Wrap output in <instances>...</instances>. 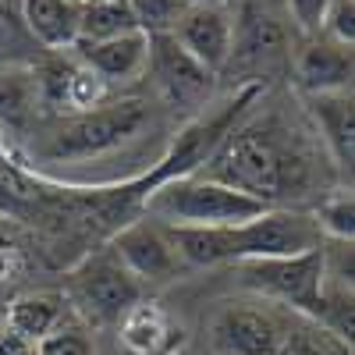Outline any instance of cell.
<instances>
[{
	"mask_svg": "<svg viewBox=\"0 0 355 355\" xmlns=\"http://www.w3.org/2000/svg\"><path fill=\"white\" fill-rule=\"evenodd\" d=\"M266 210H270L266 202L206 174H185L146 192V214L164 227H239Z\"/></svg>",
	"mask_w": 355,
	"mask_h": 355,
	"instance_id": "1",
	"label": "cell"
},
{
	"mask_svg": "<svg viewBox=\"0 0 355 355\" xmlns=\"http://www.w3.org/2000/svg\"><path fill=\"white\" fill-rule=\"evenodd\" d=\"M199 174L274 206V199L291 182V164L288 153L281 150V142L274 139V132L259 125V128L227 132V139L214 150V157L206 160Z\"/></svg>",
	"mask_w": 355,
	"mask_h": 355,
	"instance_id": "2",
	"label": "cell"
},
{
	"mask_svg": "<svg viewBox=\"0 0 355 355\" xmlns=\"http://www.w3.org/2000/svg\"><path fill=\"white\" fill-rule=\"evenodd\" d=\"M150 121V103L146 100H114V103H100L93 110L71 114L68 121H61L46 142L40 146V153L53 164L61 160H93L103 157L117 146L132 142L142 125Z\"/></svg>",
	"mask_w": 355,
	"mask_h": 355,
	"instance_id": "3",
	"label": "cell"
},
{
	"mask_svg": "<svg viewBox=\"0 0 355 355\" xmlns=\"http://www.w3.org/2000/svg\"><path fill=\"white\" fill-rule=\"evenodd\" d=\"M234 266L242 270V284L252 288L256 295L277 299L309 316H320L327 309V295H323L327 263H323V249H313L306 256H288V259H242Z\"/></svg>",
	"mask_w": 355,
	"mask_h": 355,
	"instance_id": "4",
	"label": "cell"
},
{
	"mask_svg": "<svg viewBox=\"0 0 355 355\" xmlns=\"http://www.w3.org/2000/svg\"><path fill=\"white\" fill-rule=\"evenodd\" d=\"M256 93H259V82H249L245 89H239V96H234L224 110L192 121L182 135L171 142V150L160 157V164L146 174L135 189L146 196V192H153L164 182H174V178H185V174H199L206 167V160L214 157V150L227 139V132H234V121L245 114V107L252 103Z\"/></svg>",
	"mask_w": 355,
	"mask_h": 355,
	"instance_id": "5",
	"label": "cell"
},
{
	"mask_svg": "<svg viewBox=\"0 0 355 355\" xmlns=\"http://www.w3.org/2000/svg\"><path fill=\"white\" fill-rule=\"evenodd\" d=\"M320 249V227L309 214L277 210L270 206L249 224L231 227V252L234 263L242 259H288Z\"/></svg>",
	"mask_w": 355,
	"mask_h": 355,
	"instance_id": "6",
	"label": "cell"
},
{
	"mask_svg": "<svg viewBox=\"0 0 355 355\" xmlns=\"http://www.w3.org/2000/svg\"><path fill=\"white\" fill-rule=\"evenodd\" d=\"M171 36L178 40L192 61H199L210 75L231 64L234 50V15L227 4H192L174 21Z\"/></svg>",
	"mask_w": 355,
	"mask_h": 355,
	"instance_id": "7",
	"label": "cell"
},
{
	"mask_svg": "<svg viewBox=\"0 0 355 355\" xmlns=\"http://www.w3.org/2000/svg\"><path fill=\"white\" fill-rule=\"evenodd\" d=\"M75 295L89 316L121 320L139 302V281L114 256H96L75 270Z\"/></svg>",
	"mask_w": 355,
	"mask_h": 355,
	"instance_id": "8",
	"label": "cell"
},
{
	"mask_svg": "<svg viewBox=\"0 0 355 355\" xmlns=\"http://www.w3.org/2000/svg\"><path fill=\"white\" fill-rule=\"evenodd\" d=\"M214 345L220 355H281L288 338L270 313L227 306L214 320Z\"/></svg>",
	"mask_w": 355,
	"mask_h": 355,
	"instance_id": "9",
	"label": "cell"
},
{
	"mask_svg": "<svg viewBox=\"0 0 355 355\" xmlns=\"http://www.w3.org/2000/svg\"><path fill=\"white\" fill-rule=\"evenodd\" d=\"M114 259L135 281H167L178 274V263H182L167 239V231L146 224V220H135L114 234Z\"/></svg>",
	"mask_w": 355,
	"mask_h": 355,
	"instance_id": "10",
	"label": "cell"
},
{
	"mask_svg": "<svg viewBox=\"0 0 355 355\" xmlns=\"http://www.w3.org/2000/svg\"><path fill=\"white\" fill-rule=\"evenodd\" d=\"M150 68L157 71L164 93L178 103H196L210 93V85H214V75L199 61H192L171 33L150 36Z\"/></svg>",
	"mask_w": 355,
	"mask_h": 355,
	"instance_id": "11",
	"label": "cell"
},
{
	"mask_svg": "<svg viewBox=\"0 0 355 355\" xmlns=\"http://www.w3.org/2000/svg\"><path fill=\"white\" fill-rule=\"evenodd\" d=\"M295 75L309 96L348 93L352 85V50L331 43L327 36H309V43L295 57Z\"/></svg>",
	"mask_w": 355,
	"mask_h": 355,
	"instance_id": "12",
	"label": "cell"
},
{
	"mask_svg": "<svg viewBox=\"0 0 355 355\" xmlns=\"http://www.w3.org/2000/svg\"><path fill=\"white\" fill-rule=\"evenodd\" d=\"M78 61L96 71L103 82H128L139 78L150 68V36L132 33V36H117L103 43H75Z\"/></svg>",
	"mask_w": 355,
	"mask_h": 355,
	"instance_id": "13",
	"label": "cell"
},
{
	"mask_svg": "<svg viewBox=\"0 0 355 355\" xmlns=\"http://www.w3.org/2000/svg\"><path fill=\"white\" fill-rule=\"evenodd\" d=\"M121 341L135 355H174L185 345V331L157 306V302H135L121 316Z\"/></svg>",
	"mask_w": 355,
	"mask_h": 355,
	"instance_id": "14",
	"label": "cell"
},
{
	"mask_svg": "<svg viewBox=\"0 0 355 355\" xmlns=\"http://www.w3.org/2000/svg\"><path fill=\"white\" fill-rule=\"evenodd\" d=\"M78 11L68 0H21L28 33L50 50H71L78 43Z\"/></svg>",
	"mask_w": 355,
	"mask_h": 355,
	"instance_id": "15",
	"label": "cell"
},
{
	"mask_svg": "<svg viewBox=\"0 0 355 355\" xmlns=\"http://www.w3.org/2000/svg\"><path fill=\"white\" fill-rule=\"evenodd\" d=\"M316 125L327 139L331 153L341 167H352L355 157V107L348 93H323V96H309Z\"/></svg>",
	"mask_w": 355,
	"mask_h": 355,
	"instance_id": "16",
	"label": "cell"
},
{
	"mask_svg": "<svg viewBox=\"0 0 355 355\" xmlns=\"http://www.w3.org/2000/svg\"><path fill=\"white\" fill-rule=\"evenodd\" d=\"M284 50V28L274 15H266L259 8H245L242 18H234V50L245 61H263Z\"/></svg>",
	"mask_w": 355,
	"mask_h": 355,
	"instance_id": "17",
	"label": "cell"
},
{
	"mask_svg": "<svg viewBox=\"0 0 355 355\" xmlns=\"http://www.w3.org/2000/svg\"><path fill=\"white\" fill-rule=\"evenodd\" d=\"M40 75L25 64L0 61V125H21L40 103Z\"/></svg>",
	"mask_w": 355,
	"mask_h": 355,
	"instance_id": "18",
	"label": "cell"
},
{
	"mask_svg": "<svg viewBox=\"0 0 355 355\" xmlns=\"http://www.w3.org/2000/svg\"><path fill=\"white\" fill-rule=\"evenodd\" d=\"M132 33H139V21L128 0H93L78 11V43H103Z\"/></svg>",
	"mask_w": 355,
	"mask_h": 355,
	"instance_id": "19",
	"label": "cell"
},
{
	"mask_svg": "<svg viewBox=\"0 0 355 355\" xmlns=\"http://www.w3.org/2000/svg\"><path fill=\"white\" fill-rule=\"evenodd\" d=\"M61 320V302L53 295H21L15 299L4 313V327H11L15 334H21L25 341L40 345Z\"/></svg>",
	"mask_w": 355,
	"mask_h": 355,
	"instance_id": "20",
	"label": "cell"
},
{
	"mask_svg": "<svg viewBox=\"0 0 355 355\" xmlns=\"http://www.w3.org/2000/svg\"><path fill=\"white\" fill-rule=\"evenodd\" d=\"M128 8L139 21V33L146 36H164L174 28V21L182 18L185 4L182 0H128Z\"/></svg>",
	"mask_w": 355,
	"mask_h": 355,
	"instance_id": "21",
	"label": "cell"
},
{
	"mask_svg": "<svg viewBox=\"0 0 355 355\" xmlns=\"http://www.w3.org/2000/svg\"><path fill=\"white\" fill-rule=\"evenodd\" d=\"M313 220H316L320 234H331V239L352 245V234H355V202H352V196H334V199H327V202L316 210Z\"/></svg>",
	"mask_w": 355,
	"mask_h": 355,
	"instance_id": "22",
	"label": "cell"
},
{
	"mask_svg": "<svg viewBox=\"0 0 355 355\" xmlns=\"http://www.w3.org/2000/svg\"><path fill=\"white\" fill-rule=\"evenodd\" d=\"M320 33L327 36L331 43L352 50V43H355V0H331Z\"/></svg>",
	"mask_w": 355,
	"mask_h": 355,
	"instance_id": "23",
	"label": "cell"
},
{
	"mask_svg": "<svg viewBox=\"0 0 355 355\" xmlns=\"http://www.w3.org/2000/svg\"><path fill=\"white\" fill-rule=\"evenodd\" d=\"M36 355H93L85 334L71 331V327H53L40 345H36Z\"/></svg>",
	"mask_w": 355,
	"mask_h": 355,
	"instance_id": "24",
	"label": "cell"
},
{
	"mask_svg": "<svg viewBox=\"0 0 355 355\" xmlns=\"http://www.w3.org/2000/svg\"><path fill=\"white\" fill-rule=\"evenodd\" d=\"M288 8H291V18L299 21V28L306 36H320L323 15H327L331 0H288Z\"/></svg>",
	"mask_w": 355,
	"mask_h": 355,
	"instance_id": "25",
	"label": "cell"
},
{
	"mask_svg": "<svg viewBox=\"0 0 355 355\" xmlns=\"http://www.w3.org/2000/svg\"><path fill=\"white\" fill-rule=\"evenodd\" d=\"M0 355H36V345L25 341L21 334H15L11 327L0 331Z\"/></svg>",
	"mask_w": 355,
	"mask_h": 355,
	"instance_id": "26",
	"label": "cell"
},
{
	"mask_svg": "<svg viewBox=\"0 0 355 355\" xmlns=\"http://www.w3.org/2000/svg\"><path fill=\"white\" fill-rule=\"evenodd\" d=\"M281 355H327V352H320V348L309 345V341H299V345H291V341H288Z\"/></svg>",
	"mask_w": 355,
	"mask_h": 355,
	"instance_id": "27",
	"label": "cell"
},
{
	"mask_svg": "<svg viewBox=\"0 0 355 355\" xmlns=\"http://www.w3.org/2000/svg\"><path fill=\"white\" fill-rule=\"evenodd\" d=\"M185 8H192V4H224V0H182Z\"/></svg>",
	"mask_w": 355,
	"mask_h": 355,
	"instance_id": "28",
	"label": "cell"
},
{
	"mask_svg": "<svg viewBox=\"0 0 355 355\" xmlns=\"http://www.w3.org/2000/svg\"><path fill=\"white\" fill-rule=\"evenodd\" d=\"M68 4H78V8H82V4H85V0H68Z\"/></svg>",
	"mask_w": 355,
	"mask_h": 355,
	"instance_id": "29",
	"label": "cell"
},
{
	"mask_svg": "<svg viewBox=\"0 0 355 355\" xmlns=\"http://www.w3.org/2000/svg\"><path fill=\"white\" fill-rule=\"evenodd\" d=\"M0 331H4V313H0Z\"/></svg>",
	"mask_w": 355,
	"mask_h": 355,
	"instance_id": "30",
	"label": "cell"
},
{
	"mask_svg": "<svg viewBox=\"0 0 355 355\" xmlns=\"http://www.w3.org/2000/svg\"><path fill=\"white\" fill-rule=\"evenodd\" d=\"M85 4H93V0H85Z\"/></svg>",
	"mask_w": 355,
	"mask_h": 355,
	"instance_id": "31",
	"label": "cell"
},
{
	"mask_svg": "<svg viewBox=\"0 0 355 355\" xmlns=\"http://www.w3.org/2000/svg\"><path fill=\"white\" fill-rule=\"evenodd\" d=\"M0 61H4V57H0Z\"/></svg>",
	"mask_w": 355,
	"mask_h": 355,
	"instance_id": "32",
	"label": "cell"
}]
</instances>
